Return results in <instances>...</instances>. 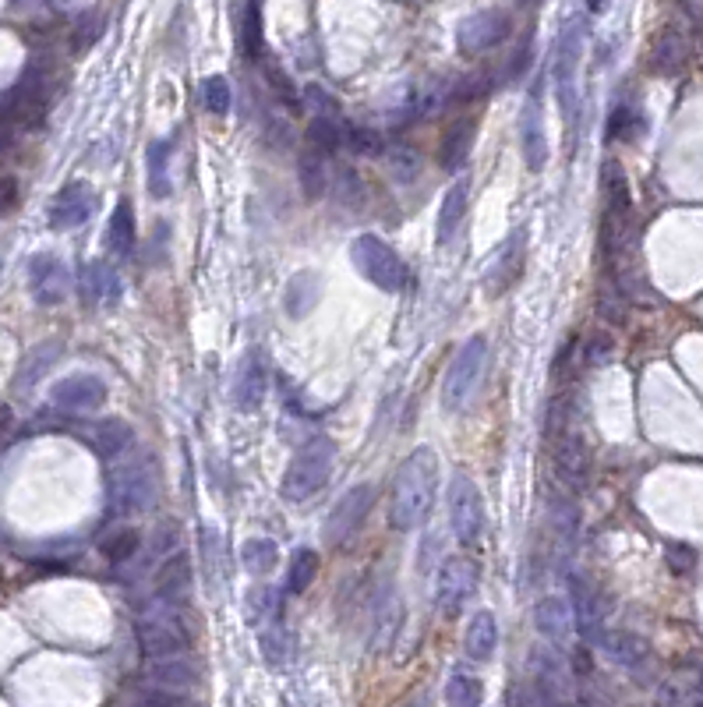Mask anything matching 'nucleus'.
I'll list each match as a JSON object with an SVG mask.
<instances>
[{"mask_svg": "<svg viewBox=\"0 0 703 707\" xmlns=\"http://www.w3.org/2000/svg\"><path fill=\"white\" fill-rule=\"evenodd\" d=\"M439 457L431 446H418L410 457L399 464L393 478V495H389V527L393 531H418L428 516L431 506L439 499Z\"/></svg>", "mask_w": 703, "mask_h": 707, "instance_id": "1", "label": "nucleus"}, {"mask_svg": "<svg viewBox=\"0 0 703 707\" xmlns=\"http://www.w3.org/2000/svg\"><path fill=\"white\" fill-rule=\"evenodd\" d=\"M159 489V467L152 460V453H135V457L121 460L114 470H110L106 481V495H110V510L117 516H132L152 506Z\"/></svg>", "mask_w": 703, "mask_h": 707, "instance_id": "2", "label": "nucleus"}, {"mask_svg": "<svg viewBox=\"0 0 703 707\" xmlns=\"http://www.w3.org/2000/svg\"><path fill=\"white\" fill-rule=\"evenodd\" d=\"M332 460H337V443L326 435H315L311 443H305L297 453L291 467H286L280 492L286 502H308L326 489V481L332 475Z\"/></svg>", "mask_w": 703, "mask_h": 707, "instance_id": "3", "label": "nucleus"}, {"mask_svg": "<svg viewBox=\"0 0 703 707\" xmlns=\"http://www.w3.org/2000/svg\"><path fill=\"white\" fill-rule=\"evenodd\" d=\"M350 262L354 270L372 283V287L386 290V294H399L410 283V270L407 262L396 255V248H389L375 233H358L350 241Z\"/></svg>", "mask_w": 703, "mask_h": 707, "instance_id": "4", "label": "nucleus"}, {"mask_svg": "<svg viewBox=\"0 0 703 707\" xmlns=\"http://www.w3.org/2000/svg\"><path fill=\"white\" fill-rule=\"evenodd\" d=\"M485 365H488V340L470 337L450 361V368H445V379H442L445 411H463V407L474 400L477 386L485 379Z\"/></svg>", "mask_w": 703, "mask_h": 707, "instance_id": "5", "label": "nucleus"}, {"mask_svg": "<svg viewBox=\"0 0 703 707\" xmlns=\"http://www.w3.org/2000/svg\"><path fill=\"white\" fill-rule=\"evenodd\" d=\"M135 637L146 658L178 654V651H188V643H191V630L184 626L181 608L163 605V602H152V608L141 612Z\"/></svg>", "mask_w": 703, "mask_h": 707, "instance_id": "6", "label": "nucleus"}, {"mask_svg": "<svg viewBox=\"0 0 703 707\" xmlns=\"http://www.w3.org/2000/svg\"><path fill=\"white\" fill-rule=\"evenodd\" d=\"M445 499H450V524H453L456 541L467 548L481 541L488 516H485V495L477 489V481L467 475H456L450 481V495Z\"/></svg>", "mask_w": 703, "mask_h": 707, "instance_id": "7", "label": "nucleus"}, {"mask_svg": "<svg viewBox=\"0 0 703 707\" xmlns=\"http://www.w3.org/2000/svg\"><path fill=\"white\" fill-rule=\"evenodd\" d=\"M375 506V484H354L337 506H332L329 521H326V541L329 548H347L358 538V531L364 527L367 513Z\"/></svg>", "mask_w": 703, "mask_h": 707, "instance_id": "8", "label": "nucleus"}, {"mask_svg": "<svg viewBox=\"0 0 703 707\" xmlns=\"http://www.w3.org/2000/svg\"><path fill=\"white\" fill-rule=\"evenodd\" d=\"M481 584V566L467 556H453L439 566V580H435V605L445 616H456V612L470 602V594Z\"/></svg>", "mask_w": 703, "mask_h": 707, "instance_id": "9", "label": "nucleus"}, {"mask_svg": "<svg viewBox=\"0 0 703 707\" xmlns=\"http://www.w3.org/2000/svg\"><path fill=\"white\" fill-rule=\"evenodd\" d=\"M523 265H526V230L517 227L499 244V251H495V259H491L488 273H485L488 297H502L509 287H517V280L523 276Z\"/></svg>", "mask_w": 703, "mask_h": 707, "instance_id": "10", "label": "nucleus"}, {"mask_svg": "<svg viewBox=\"0 0 703 707\" xmlns=\"http://www.w3.org/2000/svg\"><path fill=\"white\" fill-rule=\"evenodd\" d=\"M399 626H404V598H399V591L393 588V580H386V584L378 588L375 605H372V640H367L372 654L393 651Z\"/></svg>", "mask_w": 703, "mask_h": 707, "instance_id": "11", "label": "nucleus"}, {"mask_svg": "<svg viewBox=\"0 0 703 707\" xmlns=\"http://www.w3.org/2000/svg\"><path fill=\"white\" fill-rule=\"evenodd\" d=\"M531 686L541 689L545 700H558L563 689L569 686V665L566 654L552 643H534L531 648Z\"/></svg>", "mask_w": 703, "mask_h": 707, "instance_id": "12", "label": "nucleus"}, {"mask_svg": "<svg viewBox=\"0 0 703 707\" xmlns=\"http://www.w3.org/2000/svg\"><path fill=\"white\" fill-rule=\"evenodd\" d=\"M520 146H523V163L531 174L545 170L548 163V135H545V114H541V92L534 89L520 110Z\"/></svg>", "mask_w": 703, "mask_h": 707, "instance_id": "13", "label": "nucleus"}, {"mask_svg": "<svg viewBox=\"0 0 703 707\" xmlns=\"http://www.w3.org/2000/svg\"><path fill=\"white\" fill-rule=\"evenodd\" d=\"M265 392H269V365L259 351H248L241 357V368H237V379H234V407L245 414L259 411Z\"/></svg>", "mask_w": 703, "mask_h": 707, "instance_id": "14", "label": "nucleus"}, {"mask_svg": "<svg viewBox=\"0 0 703 707\" xmlns=\"http://www.w3.org/2000/svg\"><path fill=\"white\" fill-rule=\"evenodd\" d=\"M54 403L68 414H89L106 400V386L100 375H68L54 386Z\"/></svg>", "mask_w": 703, "mask_h": 707, "instance_id": "15", "label": "nucleus"}, {"mask_svg": "<svg viewBox=\"0 0 703 707\" xmlns=\"http://www.w3.org/2000/svg\"><path fill=\"white\" fill-rule=\"evenodd\" d=\"M202 680V669L195 658H188L184 651L178 654H163V658H149V669H146V683L159 686V689H181L188 694L191 686Z\"/></svg>", "mask_w": 703, "mask_h": 707, "instance_id": "16", "label": "nucleus"}, {"mask_svg": "<svg viewBox=\"0 0 703 707\" xmlns=\"http://www.w3.org/2000/svg\"><path fill=\"white\" fill-rule=\"evenodd\" d=\"M577 57H580V43H577V33H569L558 43V57H555V96L566 121L577 117Z\"/></svg>", "mask_w": 703, "mask_h": 707, "instance_id": "17", "label": "nucleus"}, {"mask_svg": "<svg viewBox=\"0 0 703 707\" xmlns=\"http://www.w3.org/2000/svg\"><path fill=\"white\" fill-rule=\"evenodd\" d=\"M95 209V195H92V187L82 184V181H75L68 184L64 192L54 198V206H50V224L57 230H71V227H82L86 219L92 216Z\"/></svg>", "mask_w": 703, "mask_h": 707, "instance_id": "18", "label": "nucleus"}, {"mask_svg": "<svg viewBox=\"0 0 703 707\" xmlns=\"http://www.w3.org/2000/svg\"><path fill=\"white\" fill-rule=\"evenodd\" d=\"M555 470H558V478H563L566 484H572V489H583L587 470H590V449H587V443H583L577 432H563V435H558V443H555Z\"/></svg>", "mask_w": 703, "mask_h": 707, "instance_id": "19", "label": "nucleus"}, {"mask_svg": "<svg viewBox=\"0 0 703 707\" xmlns=\"http://www.w3.org/2000/svg\"><path fill=\"white\" fill-rule=\"evenodd\" d=\"M191 598V562L184 556H173L159 566L156 577V602L181 608Z\"/></svg>", "mask_w": 703, "mask_h": 707, "instance_id": "20", "label": "nucleus"}, {"mask_svg": "<svg viewBox=\"0 0 703 707\" xmlns=\"http://www.w3.org/2000/svg\"><path fill=\"white\" fill-rule=\"evenodd\" d=\"M297 181H301V192H305L308 202H318L329 192V152L315 149L311 141L301 149V160H297Z\"/></svg>", "mask_w": 703, "mask_h": 707, "instance_id": "21", "label": "nucleus"}, {"mask_svg": "<svg viewBox=\"0 0 703 707\" xmlns=\"http://www.w3.org/2000/svg\"><path fill=\"white\" fill-rule=\"evenodd\" d=\"M199 548H202V566H205V577H209V588L223 591L230 584V556H227V541L216 527H202L199 534Z\"/></svg>", "mask_w": 703, "mask_h": 707, "instance_id": "22", "label": "nucleus"}, {"mask_svg": "<svg viewBox=\"0 0 703 707\" xmlns=\"http://www.w3.org/2000/svg\"><path fill=\"white\" fill-rule=\"evenodd\" d=\"M506 36V19L499 14H481V19H470L460 28V54L463 57H477L485 54L488 46H495Z\"/></svg>", "mask_w": 703, "mask_h": 707, "instance_id": "23", "label": "nucleus"}, {"mask_svg": "<svg viewBox=\"0 0 703 707\" xmlns=\"http://www.w3.org/2000/svg\"><path fill=\"white\" fill-rule=\"evenodd\" d=\"M32 290L43 305H57L68 294V273L54 255H36L32 259Z\"/></svg>", "mask_w": 703, "mask_h": 707, "instance_id": "24", "label": "nucleus"}, {"mask_svg": "<svg viewBox=\"0 0 703 707\" xmlns=\"http://www.w3.org/2000/svg\"><path fill=\"white\" fill-rule=\"evenodd\" d=\"M318 301H322V276L311 273V270L294 273L291 283H286V294H283L286 311H291L294 319H305Z\"/></svg>", "mask_w": 703, "mask_h": 707, "instance_id": "25", "label": "nucleus"}, {"mask_svg": "<svg viewBox=\"0 0 703 707\" xmlns=\"http://www.w3.org/2000/svg\"><path fill=\"white\" fill-rule=\"evenodd\" d=\"M470 138H474V121L470 117H460L453 121L450 128L442 132V146H439V163L442 170H450V174H456V170L467 163V156H470Z\"/></svg>", "mask_w": 703, "mask_h": 707, "instance_id": "26", "label": "nucleus"}, {"mask_svg": "<svg viewBox=\"0 0 703 707\" xmlns=\"http://www.w3.org/2000/svg\"><path fill=\"white\" fill-rule=\"evenodd\" d=\"M132 443H135L132 424L121 421V418H106L100 424H92V446H95V453H100L103 460L124 457V453L132 449Z\"/></svg>", "mask_w": 703, "mask_h": 707, "instance_id": "27", "label": "nucleus"}, {"mask_svg": "<svg viewBox=\"0 0 703 707\" xmlns=\"http://www.w3.org/2000/svg\"><path fill=\"white\" fill-rule=\"evenodd\" d=\"M495 643H499V623H495L491 612H474L467 623V634H463V651L474 662H488Z\"/></svg>", "mask_w": 703, "mask_h": 707, "instance_id": "28", "label": "nucleus"}, {"mask_svg": "<svg viewBox=\"0 0 703 707\" xmlns=\"http://www.w3.org/2000/svg\"><path fill=\"white\" fill-rule=\"evenodd\" d=\"M467 206H470V187H467V181H456L450 192H445L442 209H439V230H435L439 244H450L456 238L463 216H467Z\"/></svg>", "mask_w": 703, "mask_h": 707, "instance_id": "29", "label": "nucleus"}, {"mask_svg": "<svg viewBox=\"0 0 703 707\" xmlns=\"http://www.w3.org/2000/svg\"><path fill=\"white\" fill-rule=\"evenodd\" d=\"M534 626L548 640H566L569 637V626H572V612H569V602L566 598H541L537 608H534Z\"/></svg>", "mask_w": 703, "mask_h": 707, "instance_id": "30", "label": "nucleus"}, {"mask_svg": "<svg viewBox=\"0 0 703 707\" xmlns=\"http://www.w3.org/2000/svg\"><path fill=\"white\" fill-rule=\"evenodd\" d=\"M106 248L114 251L117 259H127L135 248V209L132 202H117V209L110 213L106 224Z\"/></svg>", "mask_w": 703, "mask_h": 707, "instance_id": "31", "label": "nucleus"}, {"mask_svg": "<svg viewBox=\"0 0 703 707\" xmlns=\"http://www.w3.org/2000/svg\"><path fill=\"white\" fill-rule=\"evenodd\" d=\"M572 605H577L580 634L587 640H598L601 637V605H598L594 588H590L583 577H572Z\"/></svg>", "mask_w": 703, "mask_h": 707, "instance_id": "32", "label": "nucleus"}, {"mask_svg": "<svg viewBox=\"0 0 703 707\" xmlns=\"http://www.w3.org/2000/svg\"><path fill=\"white\" fill-rule=\"evenodd\" d=\"M245 616L254 630L283 619V594L276 588H251L248 598H245Z\"/></svg>", "mask_w": 703, "mask_h": 707, "instance_id": "33", "label": "nucleus"}, {"mask_svg": "<svg viewBox=\"0 0 703 707\" xmlns=\"http://www.w3.org/2000/svg\"><path fill=\"white\" fill-rule=\"evenodd\" d=\"M259 648H262L269 665L283 669L294 658V634L286 630L283 619H276V623H269V626H262V630H259Z\"/></svg>", "mask_w": 703, "mask_h": 707, "instance_id": "34", "label": "nucleus"}, {"mask_svg": "<svg viewBox=\"0 0 703 707\" xmlns=\"http://www.w3.org/2000/svg\"><path fill=\"white\" fill-rule=\"evenodd\" d=\"M318 566H322V562H318L315 548H297L294 559H291V570H286V591H291V594H305L315 584Z\"/></svg>", "mask_w": 703, "mask_h": 707, "instance_id": "35", "label": "nucleus"}, {"mask_svg": "<svg viewBox=\"0 0 703 707\" xmlns=\"http://www.w3.org/2000/svg\"><path fill=\"white\" fill-rule=\"evenodd\" d=\"M276 559H280V548H276V541H269V538H251L241 548V562H245V570L251 577L273 573L276 570Z\"/></svg>", "mask_w": 703, "mask_h": 707, "instance_id": "36", "label": "nucleus"}, {"mask_svg": "<svg viewBox=\"0 0 703 707\" xmlns=\"http://www.w3.org/2000/svg\"><path fill=\"white\" fill-rule=\"evenodd\" d=\"M604 198H609V219H626L630 216V184L619 163L604 167Z\"/></svg>", "mask_w": 703, "mask_h": 707, "instance_id": "37", "label": "nucleus"}, {"mask_svg": "<svg viewBox=\"0 0 703 707\" xmlns=\"http://www.w3.org/2000/svg\"><path fill=\"white\" fill-rule=\"evenodd\" d=\"M86 287L95 301H117L121 297V276L110 262H92L86 270Z\"/></svg>", "mask_w": 703, "mask_h": 707, "instance_id": "38", "label": "nucleus"}, {"mask_svg": "<svg viewBox=\"0 0 703 707\" xmlns=\"http://www.w3.org/2000/svg\"><path fill=\"white\" fill-rule=\"evenodd\" d=\"M149 192L156 198L170 195V141H152L149 146Z\"/></svg>", "mask_w": 703, "mask_h": 707, "instance_id": "39", "label": "nucleus"}, {"mask_svg": "<svg viewBox=\"0 0 703 707\" xmlns=\"http://www.w3.org/2000/svg\"><path fill=\"white\" fill-rule=\"evenodd\" d=\"M329 184H332V195H337V198L343 202V206L361 209V202H364V181L358 178L354 167L340 163V167L329 174Z\"/></svg>", "mask_w": 703, "mask_h": 707, "instance_id": "40", "label": "nucleus"}, {"mask_svg": "<svg viewBox=\"0 0 703 707\" xmlns=\"http://www.w3.org/2000/svg\"><path fill=\"white\" fill-rule=\"evenodd\" d=\"M343 128H347V121H337V117H318L311 114V124H308V141L315 149H322V152H337L343 146Z\"/></svg>", "mask_w": 703, "mask_h": 707, "instance_id": "41", "label": "nucleus"}, {"mask_svg": "<svg viewBox=\"0 0 703 707\" xmlns=\"http://www.w3.org/2000/svg\"><path fill=\"white\" fill-rule=\"evenodd\" d=\"M386 167L396 181H413L421 174V152L407 141H396V146H386Z\"/></svg>", "mask_w": 703, "mask_h": 707, "instance_id": "42", "label": "nucleus"}, {"mask_svg": "<svg viewBox=\"0 0 703 707\" xmlns=\"http://www.w3.org/2000/svg\"><path fill=\"white\" fill-rule=\"evenodd\" d=\"M445 700L456 704V707L481 704V700H485L481 680H477V675H467V672H453L450 683H445Z\"/></svg>", "mask_w": 703, "mask_h": 707, "instance_id": "43", "label": "nucleus"}, {"mask_svg": "<svg viewBox=\"0 0 703 707\" xmlns=\"http://www.w3.org/2000/svg\"><path fill=\"white\" fill-rule=\"evenodd\" d=\"M343 146L354 152V156H382L386 152V138L372 128H343Z\"/></svg>", "mask_w": 703, "mask_h": 707, "instance_id": "44", "label": "nucleus"}, {"mask_svg": "<svg viewBox=\"0 0 703 707\" xmlns=\"http://www.w3.org/2000/svg\"><path fill=\"white\" fill-rule=\"evenodd\" d=\"M230 82L223 75H216V78H205L202 82V103H205V110L209 114H216V117H227L230 114Z\"/></svg>", "mask_w": 703, "mask_h": 707, "instance_id": "45", "label": "nucleus"}, {"mask_svg": "<svg viewBox=\"0 0 703 707\" xmlns=\"http://www.w3.org/2000/svg\"><path fill=\"white\" fill-rule=\"evenodd\" d=\"M601 643H604V651H609V658L612 662H619V665H633L636 658H640V640L636 637H630V634H612V637H601Z\"/></svg>", "mask_w": 703, "mask_h": 707, "instance_id": "46", "label": "nucleus"}, {"mask_svg": "<svg viewBox=\"0 0 703 707\" xmlns=\"http://www.w3.org/2000/svg\"><path fill=\"white\" fill-rule=\"evenodd\" d=\"M305 103H308L311 114H318V117H337V121H343L340 100L332 96L329 89H322V85H308V89H305Z\"/></svg>", "mask_w": 703, "mask_h": 707, "instance_id": "47", "label": "nucleus"}, {"mask_svg": "<svg viewBox=\"0 0 703 707\" xmlns=\"http://www.w3.org/2000/svg\"><path fill=\"white\" fill-rule=\"evenodd\" d=\"M138 545H141L138 531H117L114 538L103 541V556H106L110 562H127V559H132V556L138 552Z\"/></svg>", "mask_w": 703, "mask_h": 707, "instance_id": "48", "label": "nucleus"}, {"mask_svg": "<svg viewBox=\"0 0 703 707\" xmlns=\"http://www.w3.org/2000/svg\"><path fill=\"white\" fill-rule=\"evenodd\" d=\"M640 128H644V121L636 117L630 106H619L609 121V138H633Z\"/></svg>", "mask_w": 703, "mask_h": 707, "instance_id": "49", "label": "nucleus"}, {"mask_svg": "<svg viewBox=\"0 0 703 707\" xmlns=\"http://www.w3.org/2000/svg\"><path fill=\"white\" fill-rule=\"evenodd\" d=\"M668 566H672L676 573H690V570H696V552L690 545H672L668 548Z\"/></svg>", "mask_w": 703, "mask_h": 707, "instance_id": "50", "label": "nucleus"}, {"mask_svg": "<svg viewBox=\"0 0 703 707\" xmlns=\"http://www.w3.org/2000/svg\"><path fill=\"white\" fill-rule=\"evenodd\" d=\"M173 538H178V527H173V524H163V531L156 527V552L167 556L173 548Z\"/></svg>", "mask_w": 703, "mask_h": 707, "instance_id": "51", "label": "nucleus"}, {"mask_svg": "<svg viewBox=\"0 0 703 707\" xmlns=\"http://www.w3.org/2000/svg\"><path fill=\"white\" fill-rule=\"evenodd\" d=\"M609 354H612V343H609V340H604V337L590 340V347H587V357H590V361H604Z\"/></svg>", "mask_w": 703, "mask_h": 707, "instance_id": "52", "label": "nucleus"}]
</instances>
